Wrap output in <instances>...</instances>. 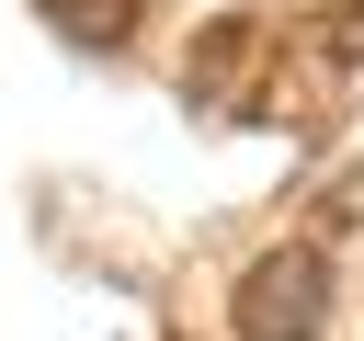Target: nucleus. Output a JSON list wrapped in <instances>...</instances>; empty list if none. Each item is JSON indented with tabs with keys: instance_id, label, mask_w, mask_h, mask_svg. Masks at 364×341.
<instances>
[{
	"instance_id": "f257e3e1",
	"label": "nucleus",
	"mask_w": 364,
	"mask_h": 341,
	"mask_svg": "<svg viewBox=\"0 0 364 341\" xmlns=\"http://www.w3.org/2000/svg\"><path fill=\"white\" fill-rule=\"evenodd\" d=\"M228 330H239V341H318V330H330V250H318V239L250 250V273L228 284Z\"/></svg>"
},
{
	"instance_id": "f03ea898",
	"label": "nucleus",
	"mask_w": 364,
	"mask_h": 341,
	"mask_svg": "<svg viewBox=\"0 0 364 341\" xmlns=\"http://www.w3.org/2000/svg\"><path fill=\"white\" fill-rule=\"evenodd\" d=\"M46 11H57L68 34H102V45H114V34L136 23V0H46Z\"/></svg>"
},
{
	"instance_id": "7ed1b4c3",
	"label": "nucleus",
	"mask_w": 364,
	"mask_h": 341,
	"mask_svg": "<svg viewBox=\"0 0 364 341\" xmlns=\"http://www.w3.org/2000/svg\"><path fill=\"white\" fill-rule=\"evenodd\" d=\"M330 57H341V68H364V0H341V11H330Z\"/></svg>"
}]
</instances>
